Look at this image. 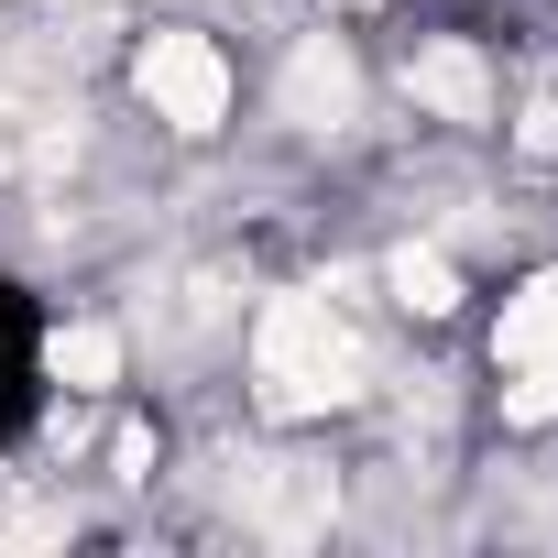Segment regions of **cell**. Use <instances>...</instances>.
<instances>
[{
    "mask_svg": "<svg viewBox=\"0 0 558 558\" xmlns=\"http://www.w3.org/2000/svg\"><path fill=\"white\" fill-rule=\"evenodd\" d=\"M373 384V351L362 329L329 307V296H274L263 329H252V395L263 416H329Z\"/></svg>",
    "mask_w": 558,
    "mask_h": 558,
    "instance_id": "1",
    "label": "cell"
},
{
    "mask_svg": "<svg viewBox=\"0 0 558 558\" xmlns=\"http://www.w3.org/2000/svg\"><path fill=\"white\" fill-rule=\"evenodd\" d=\"M132 77H143L154 121H175V132H219V110H230V66H219L208 34H154Z\"/></svg>",
    "mask_w": 558,
    "mask_h": 558,
    "instance_id": "2",
    "label": "cell"
},
{
    "mask_svg": "<svg viewBox=\"0 0 558 558\" xmlns=\"http://www.w3.org/2000/svg\"><path fill=\"white\" fill-rule=\"evenodd\" d=\"M241 504H252L263 536H286V547H307V536L340 514L329 471H307V460H241Z\"/></svg>",
    "mask_w": 558,
    "mask_h": 558,
    "instance_id": "3",
    "label": "cell"
},
{
    "mask_svg": "<svg viewBox=\"0 0 558 558\" xmlns=\"http://www.w3.org/2000/svg\"><path fill=\"white\" fill-rule=\"evenodd\" d=\"M351 99H362L351 56H340L329 34H307V45L286 56V121H296V132H340V121H351Z\"/></svg>",
    "mask_w": 558,
    "mask_h": 558,
    "instance_id": "4",
    "label": "cell"
},
{
    "mask_svg": "<svg viewBox=\"0 0 558 558\" xmlns=\"http://www.w3.org/2000/svg\"><path fill=\"white\" fill-rule=\"evenodd\" d=\"M405 88H416L438 121H493V66H482L471 45H427V56L405 66Z\"/></svg>",
    "mask_w": 558,
    "mask_h": 558,
    "instance_id": "5",
    "label": "cell"
},
{
    "mask_svg": "<svg viewBox=\"0 0 558 558\" xmlns=\"http://www.w3.org/2000/svg\"><path fill=\"white\" fill-rule=\"evenodd\" d=\"M493 362H558V274L514 286V307H504V329H493Z\"/></svg>",
    "mask_w": 558,
    "mask_h": 558,
    "instance_id": "6",
    "label": "cell"
},
{
    "mask_svg": "<svg viewBox=\"0 0 558 558\" xmlns=\"http://www.w3.org/2000/svg\"><path fill=\"white\" fill-rule=\"evenodd\" d=\"M384 286H395V307H416V318H449V307H460V274H449V252H416V241L384 263Z\"/></svg>",
    "mask_w": 558,
    "mask_h": 558,
    "instance_id": "7",
    "label": "cell"
},
{
    "mask_svg": "<svg viewBox=\"0 0 558 558\" xmlns=\"http://www.w3.org/2000/svg\"><path fill=\"white\" fill-rule=\"evenodd\" d=\"M45 373H56L66 395H99V384L121 373V340H110V329H56V340H45Z\"/></svg>",
    "mask_w": 558,
    "mask_h": 558,
    "instance_id": "8",
    "label": "cell"
},
{
    "mask_svg": "<svg viewBox=\"0 0 558 558\" xmlns=\"http://www.w3.org/2000/svg\"><path fill=\"white\" fill-rule=\"evenodd\" d=\"M504 416H514V427H547V416H558V362H514Z\"/></svg>",
    "mask_w": 558,
    "mask_h": 558,
    "instance_id": "9",
    "label": "cell"
},
{
    "mask_svg": "<svg viewBox=\"0 0 558 558\" xmlns=\"http://www.w3.org/2000/svg\"><path fill=\"white\" fill-rule=\"evenodd\" d=\"M0 536H66V514H56V504H34L23 482H0Z\"/></svg>",
    "mask_w": 558,
    "mask_h": 558,
    "instance_id": "10",
    "label": "cell"
},
{
    "mask_svg": "<svg viewBox=\"0 0 558 558\" xmlns=\"http://www.w3.org/2000/svg\"><path fill=\"white\" fill-rule=\"evenodd\" d=\"M514 143H525L536 165L558 154V88H536V99H525V121H514Z\"/></svg>",
    "mask_w": 558,
    "mask_h": 558,
    "instance_id": "11",
    "label": "cell"
},
{
    "mask_svg": "<svg viewBox=\"0 0 558 558\" xmlns=\"http://www.w3.org/2000/svg\"><path fill=\"white\" fill-rule=\"evenodd\" d=\"M110 460H121V482H143V471H154V427H121V438H110Z\"/></svg>",
    "mask_w": 558,
    "mask_h": 558,
    "instance_id": "12",
    "label": "cell"
}]
</instances>
